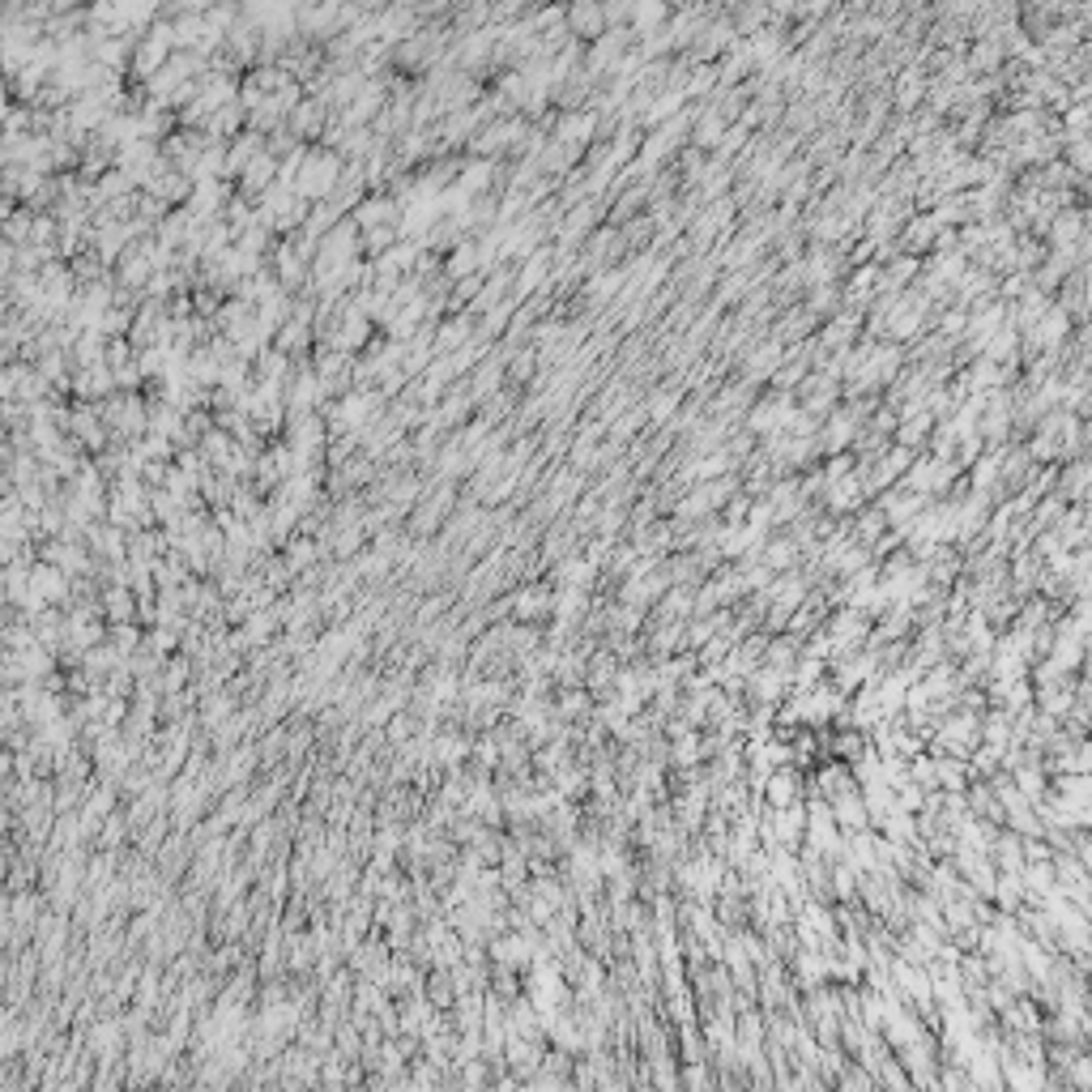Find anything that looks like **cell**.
I'll return each instance as SVG.
<instances>
[{"label":"cell","instance_id":"1","mask_svg":"<svg viewBox=\"0 0 1092 1092\" xmlns=\"http://www.w3.org/2000/svg\"><path fill=\"white\" fill-rule=\"evenodd\" d=\"M337 188V158L334 154H312L304 163V176H299V193L304 196H320Z\"/></svg>","mask_w":1092,"mask_h":1092},{"label":"cell","instance_id":"2","mask_svg":"<svg viewBox=\"0 0 1092 1092\" xmlns=\"http://www.w3.org/2000/svg\"><path fill=\"white\" fill-rule=\"evenodd\" d=\"M273 176H278V163L269 154H257L252 163H243V193H265L269 184H273Z\"/></svg>","mask_w":1092,"mask_h":1092},{"label":"cell","instance_id":"3","mask_svg":"<svg viewBox=\"0 0 1092 1092\" xmlns=\"http://www.w3.org/2000/svg\"><path fill=\"white\" fill-rule=\"evenodd\" d=\"M798 798V772H789V769H777L769 777V803L772 806H789Z\"/></svg>","mask_w":1092,"mask_h":1092},{"label":"cell","instance_id":"4","mask_svg":"<svg viewBox=\"0 0 1092 1092\" xmlns=\"http://www.w3.org/2000/svg\"><path fill=\"white\" fill-rule=\"evenodd\" d=\"M102 611H112V619H129L137 606H133L129 589H107V593H102Z\"/></svg>","mask_w":1092,"mask_h":1092},{"label":"cell","instance_id":"5","mask_svg":"<svg viewBox=\"0 0 1092 1092\" xmlns=\"http://www.w3.org/2000/svg\"><path fill=\"white\" fill-rule=\"evenodd\" d=\"M295 129H299V133H307V137H312V133L320 129V102H312V107L304 102V107H299V112H295Z\"/></svg>","mask_w":1092,"mask_h":1092},{"label":"cell","instance_id":"6","mask_svg":"<svg viewBox=\"0 0 1092 1092\" xmlns=\"http://www.w3.org/2000/svg\"><path fill=\"white\" fill-rule=\"evenodd\" d=\"M0 576H5V564H0Z\"/></svg>","mask_w":1092,"mask_h":1092}]
</instances>
